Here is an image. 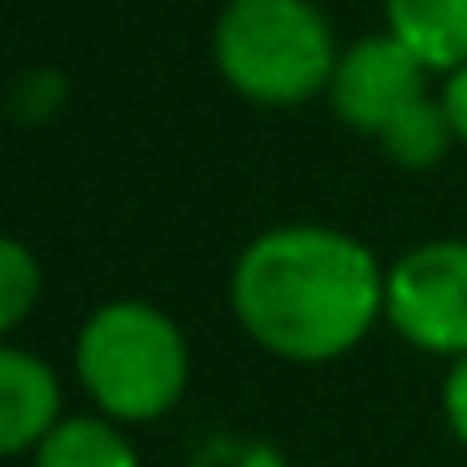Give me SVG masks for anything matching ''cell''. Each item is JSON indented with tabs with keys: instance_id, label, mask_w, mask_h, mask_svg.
Returning a JSON list of instances; mask_svg holds the SVG:
<instances>
[{
	"instance_id": "6da1fadb",
	"label": "cell",
	"mask_w": 467,
	"mask_h": 467,
	"mask_svg": "<svg viewBox=\"0 0 467 467\" xmlns=\"http://www.w3.org/2000/svg\"><path fill=\"white\" fill-rule=\"evenodd\" d=\"M232 306L272 357L332 362L387 317V272L347 232L276 226L236 256Z\"/></svg>"
},
{
	"instance_id": "7a4b0ae2",
	"label": "cell",
	"mask_w": 467,
	"mask_h": 467,
	"mask_svg": "<svg viewBox=\"0 0 467 467\" xmlns=\"http://www.w3.org/2000/svg\"><path fill=\"white\" fill-rule=\"evenodd\" d=\"M216 71L256 106H296L337 76V41L312 0H232L212 31Z\"/></svg>"
},
{
	"instance_id": "3957f363",
	"label": "cell",
	"mask_w": 467,
	"mask_h": 467,
	"mask_svg": "<svg viewBox=\"0 0 467 467\" xmlns=\"http://www.w3.org/2000/svg\"><path fill=\"white\" fill-rule=\"evenodd\" d=\"M186 337L151 302H106L76 337V377L111 422H156L186 392Z\"/></svg>"
},
{
	"instance_id": "277c9868",
	"label": "cell",
	"mask_w": 467,
	"mask_h": 467,
	"mask_svg": "<svg viewBox=\"0 0 467 467\" xmlns=\"http://www.w3.org/2000/svg\"><path fill=\"white\" fill-rule=\"evenodd\" d=\"M327 96L352 131L372 136L397 166L412 171L442 161V151L457 141L442 96L427 91V66L387 31L347 46Z\"/></svg>"
},
{
	"instance_id": "5b68a950",
	"label": "cell",
	"mask_w": 467,
	"mask_h": 467,
	"mask_svg": "<svg viewBox=\"0 0 467 467\" xmlns=\"http://www.w3.org/2000/svg\"><path fill=\"white\" fill-rule=\"evenodd\" d=\"M387 322L437 357L467 352V242H422L387 272Z\"/></svg>"
},
{
	"instance_id": "8992f818",
	"label": "cell",
	"mask_w": 467,
	"mask_h": 467,
	"mask_svg": "<svg viewBox=\"0 0 467 467\" xmlns=\"http://www.w3.org/2000/svg\"><path fill=\"white\" fill-rule=\"evenodd\" d=\"M56 422H61L56 372L21 347H0V457L41 447Z\"/></svg>"
},
{
	"instance_id": "52a82bcc",
	"label": "cell",
	"mask_w": 467,
	"mask_h": 467,
	"mask_svg": "<svg viewBox=\"0 0 467 467\" xmlns=\"http://www.w3.org/2000/svg\"><path fill=\"white\" fill-rule=\"evenodd\" d=\"M387 36L407 46L427 71L467 66V0H382Z\"/></svg>"
},
{
	"instance_id": "ba28073f",
	"label": "cell",
	"mask_w": 467,
	"mask_h": 467,
	"mask_svg": "<svg viewBox=\"0 0 467 467\" xmlns=\"http://www.w3.org/2000/svg\"><path fill=\"white\" fill-rule=\"evenodd\" d=\"M36 467H141L126 432L101 417H61L36 447Z\"/></svg>"
},
{
	"instance_id": "9c48e42d",
	"label": "cell",
	"mask_w": 467,
	"mask_h": 467,
	"mask_svg": "<svg viewBox=\"0 0 467 467\" xmlns=\"http://www.w3.org/2000/svg\"><path fill=\"white\" fill-rule=\"evenodd\" d=\"M36 296H41V262L16 236H0V337L31 317Z\"/></svg>"
},
{
	"instance_id": "30bf717a",
	"label": "cell",
	"mask_w": 467,
	"mask_h": 467,
	"mask_svg": "<svg viewBox=\"0 0 467 467\" xmlns=\"http://www.w3.org/2000/svg\"><path fill=\"white\" fill-rule=\"evenodd\" d=\"M61 101H66V76L61 71H31V76H21L16 91H11V116L26 126H36V121L61 111Z\"/></svg>"
},
{
	"instance_id": "8fae6325",
	"label": "cell",
	"mask_w": 467,
	"mask_h": 467,
	"mask_svg": "<svg viewBox=\"0 0 467 467\" xmlns=\"http://www.w3.org/2000/svg\"><path fill=\"white\" fill-rule=\"evenodd\" d=\"M442 412H447V427L467 442V352L452 357V372L442 382Z\"/></svg>"
},
{
	"instance_id": "7c38bea8",
	"label": "cell",
	"mask_w": 467,
	"mask_h": 467,
	"mask_svg": "<svg viewBox=\"0 0 467 467\" xmlns=\"http://www.w3.org/2000/svg\"><path fill=\"white\" fill-rule=\"evenodd\" d=\"M442 111H447V126H452L457 141H467V66H457V71H447L442 81Z\"/></svg>"
},
{
	"instance_id": "4fadbf2b",
	"label": "cell",
	"mask_w": 467,
	"mask_h": 467,
	"mask_svg": "<svg viewBox=\"0 0 467 467\" xmlns=\"http://www.w3.org/2000/svg\"><path fill=\"white\" fill-rule=\"evenodd\" d=\"M226 5H232V0H226Z\"/></svg>"
}]
</instances>
